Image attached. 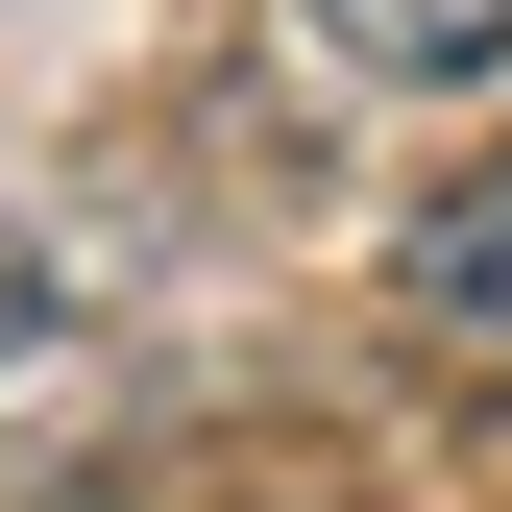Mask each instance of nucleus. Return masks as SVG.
Masks as SVG:
<instances>
[{
  "label": "nucleus",
  "mask_w": 512,
  "mask_h": 512,
  "mask_svg": "<svg viewBox=\"0 0 512 512\" xmlns=\"http://www.w3.org/2000/svg\"><path fill=\"white\" fill-rule=\"evenodd\" d=\"M317 25H342V74H488V49H512V0H317Z\"/></svg>",
  "instance_id": "nucleus-2"
},
{
  "label": "nucleus",
  "mask_w": 512,
  "mask_h": 512,
  "mask_svg": "<svg viewBox=\"0 0 512 512\" xmlns=\"http://www.w3.org/2000/svg\"><path fill=\"white\" fill-rule=\"evenodd\" d=\"M415 317H464V342H512V147L415 196Z\"/></svg>",
  "instance_id": "nucleus-1"
}]
</instances>
